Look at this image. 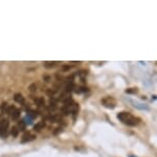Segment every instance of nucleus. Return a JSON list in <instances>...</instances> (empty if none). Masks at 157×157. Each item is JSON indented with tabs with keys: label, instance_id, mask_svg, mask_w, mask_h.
I'll list each match as a JSON object with an SVG mask.
<instances>
[{
	"label": "nucleus",
	"instance_id": "obj_1",
	"mask_svg": "<svg viewBox=\"0 0 157 157\" xmlns=\"http://www.w3.org/2000/svg\"><path fill=\"white\" fill-rule=\"evenodd\" d=\"M117 118L123 124L128 126H136L140 123V118L136 117L129 112H120L117 114Z\"/></svg>",
	"mask_w": 157,
	"mask_h": 157
},
{
	"label": "nucleus",
	"instance_id": "obj_2",
	"mask_svg": "<svg viewBox=\"0 0 157 157\" xmlns=\"http://www.w3.org/2000/svg\"><path fill=\"white\" fill-rule=\"evenodd\" d=\"M102 104L104 105L106 108H109V109H113L116 106V101L114 98L112 97H106L102 100Z\"/></svg>",
	"mask_w": 157,
	"mask_h": 157
},
{
	"label": "nucleus",
	"instance_id": "obj_3",
	"mask_svg": "<svg viewBox=\"0 0 157 157\" xmlns=\"http://www.w3.org/2000/svg\"><path fill=\"white\" fill-rule=\"evenodd\" d=\"M7 113H9L10 116H12V118L15 119H15H18L19 116H20V110L17 109L15 107H10Z\"/></svg>",
	"mask_w": 157,
	"mask_h": 157
},
{
	"label": "nucleus",
	"instance_id": "obj_4",
	"mask_svg": "<svg viewBox=\"0 0 157 157\" xmlns=\"http://www.w3.org/2000/svg\"><path fill=\"white\" fill-rule=\"evenodd\" d=\"M7 128H9V121L5 119V120H2L0 122V135H3L6 131Z\"/></svg>",
	"mask_w": 157,
	"mask_h": 157
},
{
	"label": "nucleus",
	"instance_id": "obj_5",
	"mask_svg": "<svg viewBox=\"0 0 157 157\" xmlns=\"http://www.w3.org/2000/svg\"><path fill=\"white\" fill-rule=\"evenodd\" d=\"M34 136L31 134H29V132H27V134H25L23 136V139H22V143H26V142H29V141H32L34 140Z\"/></svg>",
	"mask_w": 157,
	"mask_h": 157
},
{
	"label": "nucleus",
	"instance_id": "obj_6",
	"mask_svg": "<svg viewBox=\"0 0 157 157\" xmlns=\"http://www.w3.org/2000/svg\"><path fill=\"white\" fill-rule=\"evenodd\" d=\"M15 100L18 103H20V104H23L24 101H25V100H24V97L22 96L21 94H15Z\"/></svg>",
	"mask_w": 157,
	"mask_h": 157
},
{
	"label": "nucleus",
	"instance_id": "obj_7",
	"mask_svg": "<svg viewBox=\"0 0 157 157\" xmlns=\"http://www.w3.org/2000/svg\"><path fill=\"white\" fill-rule=\"evenodd\" d=\"M44 126H45V123L42 122V121H41V122H39L38 124H37V125L34 126V129H35L36 131H41V129H42L43 128H44Z\"/></svg>",
	"mask_w": 157,
	"mask_h": 157
},
{
	"label": "nucleus",
	"instance_id": "obj_8",
	"mask_svg": "<svg viewBox=\"0 0 157 157\" xmlns=\"http://www.w3.org/2000/svg\"><path fill=\"white\" fill-rule=\"evenodd\" d=\"M18 132H19V129L17 126H13L12 129V135L13 137H17L18 136Z\"/></svg>",
	"mask_w": 157,
	"mask_h": 157
},
{
	"label": "nucleus",
	"instance_id": "obj_9",
	"mask_svg": "<svg viewBox=\"0 0 157 157\" xmlns=\"http://www.w3.org/2000/svg\"><path fill=\"white\" fill-rule=\"evenodd\" d=\"M36 103H37L38 106H43V105H44V100H43L42 98H39V99L36 100Z\"/></svg>",
	"mask_w": 157,
	"mask_h": 157
},
{
	"label": "nucleus",
	"instance_id": "obj_10",
	"mask_svg": "<svg viewBox=\"0 0 157 157\" xmlns=\"http://www.w3.org/2000/svg\"><path fill=\"white\" fill-rule=\"evenodd\" d=\"M19 131H25V123H24V121H21L20 123H19Z\"/></svg>",
	"mask_w": 157,
	"mask_h": 157
},
{
	"label": "nucleus",
	"instance_id": "obj_11",
	"mask_svg": "<svg viewBox=\"0 0 157 157\" xmlns=\"http://www.w3.org/2000/svg\"><path fill=\"white\" fill-rule=\"evenodd\" d=\"M44 66L45 67H53V66H56V63H45Z\"/></svg>",
	"mask_w": 157,
	"mask_h": 157
},
{
	"label": "nucleus",
	"instance_id": "obj_12",
	"mask_svg": "<svg viewBox=\"0 0 157 157\" xmlns=\"http://www.w3.org/2000/svg\"><path fill=\"white\" fill-rule=\"evenodd\" d=\"M132 91H134V93H135V91H136V93H137L138 90H132ZM126 93H131V90H126Z\"/></svg>",
	"mask_w": 157,
	"mask_h": 157
},
{
	"label": "nucleus",
	"instance_id": "obj_13",
	"mask_svg": "<svg viewBox=\"0 0 157 157\" xmlns=\"http://www.w3.org/2000/svg\"><path fill=\"white\" fill-rule=\"evenodd\" d=\"M129 157H136V156H134V155H131V156H129Z\"/></svg>",
	"mask_w": 157,
	"mask_h": 157
}]
</instances>
